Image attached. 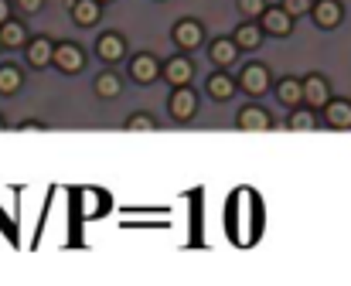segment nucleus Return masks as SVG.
<instances>
[{"mask_svg": "<svg viewBox=\"0 0 351 286\" xmlns=\"http://www.w3.org/2000/svg\"><path fill=\"white\" fill-rule=\"evenodd\" d=\"M160 75H164V65H160L154 55L143 51V55H133V58H130V79H133V82L150 86V82H157Z\"/></svg>", "mask_w": 351, "mask_h": 286, "instance_id": "1", "label": "nucleus"}, {"mask_svg": "<svg viewBox=\"0 0 351 286\" xmlns=\"http://www.w3.org/2000/svg\"><path fill=\"white\" fill-rule=\"evenodd\" d=\"M167 109L174 120H191L198 113V92L188 86H178V92H171V99H167Z\"/></svg>", "mask_w": 351, "mask_h": 286, "instance_id": "2", "label": "nucleus"}, {"mask_svg": "<svg viewBox=\"0 0 351 286\" xmlns=\"http://www.w3.org/2000/svg\"><path fill=\"white\" fill-rule=\"evenodd\" d=\"M263 21V31L266 34H276V38H287L293 31V14H287V7H266V14L259 17Z\"/></svg>", "mask_w": 351, "mask_h": 286, "instance_id": "3", "label": "nucleus"}, {"mask_svg": "<svg viewBox=\"0 0 351 286\" xmlns=\"http://www.w3.org/2000/svg\"><path fill=\"white\" fill-rule=\"evenodd\" d=\"M239 86H242V92H249V96H263L266 89H269V72H266V65H245L242 68V75H239Z\"/></svg>", "mask_w": 351, "mask_h": 286, "instance_id": "4", "label": "nucleus"}, {"mask_svg": "<svg viewBox=\"0 0 351 286\" xmlns=\"http://www.w3.org/2000/svg\"><path fill=\"white\" fill-rule=\"evenodd\" d=\"M304 103L311 109H324L331 103V89H328V79L324 75H307L304 79Z\"/></svg>", "mask_w": 351, "mask_h": 286, "instance_id": "5", "label": "nucleus"}, {"mask_svg": "<svg viewBox=\"0 0 351 286\" xmlns=\"http://www.w3.org/2000/svg\"><path fill=\"white\" fill-rule=\"evenodd\" d=\"M311 17L317 21V27H338L345 17V7H341V0H314Z\"/></svg>", "mask_w": 351, "mask_h": 286, "instance_id": "6", "label": "nucleus"}, {"mask_svg": "<svg viewBox=\"0 0 351 286\" xmlns=\"http://www.w3.org/2000/svg\"><path fill=\"white\" fill-rule=\"evenodd\" d=\"M82 51L75 48V44H69V41H62V44H55V68H62L65 75H75V72H82Z\"/></svg>", "mask_w": 351, "mask_h": 286, "instance_id": "7", "label": "nucleus"}, {"mask_svg": "<svg viewBox=\"0 0 351 286\" xmlns=\"http://www.w3.org/2000/svg\"><path fill=\"white\" fill-rule=\"evenodd\" d=\"M96 55L103 58V62H119L123 55H126V41H123V34L117 31H106V34H99V41H96Z\"/></svg>", "mask_w": 351, "mask_h": 286, "instance_id": "8", "label": "nucleus"}, {"mask_svg": "<svg viewBox=\"0 0 351 286\" xmlns=\"http://www.w3.org/2000/svg\"><path fill=\"white\" fill-rule=\"evenodd\" d=\"M174 41H178V48L195 51V48L205 41V27H202L198 21H181V24L174 27Z\"/></svg>", "mask_w": 351, "mask_h": 286, "instance_id": "9", "label": "nucleus"}, {"mask_svg": "<svg viewBox=\"0 0 351 286\" xmlns=\"http://www.w3.org/2000/svg\"><path fill=\"white\" fill-rule=\"evenodd\" d=\"M103 17V0H72V21L79 27H93Z\"/></svg>", "mask_w": 351, "mask_h": 286, "instance_id": "10", "label": "nucleus"}, {"mask_svg": "<svg viewBox=\"0 0 351 286\" xmlns=\"http://www.w3.org/2000/svg\"><path fill=\"white\" fill-rule=\"evenodd\" d=\"M191 75H195V65H191L188 58H171V62H164V79H167L174 89H178V86H188Z\"/></svg>", "mask_w": 351, "mask_h": 286, "instance_id": "11", "label": "nucleus"}, {"mask_svg": "<svg viewBox=\"0 0 351 286\" xmlns=\"http://www.w3.org/2000/svg\"><path fill=\"white\" fill-rule=\"evenodd\" d=\"M324 120L331 130H351V103H341V99H331L324 106Z\"/></svg>", "mask_w": 351, "mask_h": 286, "instance_id": "12", "label": "nucleus"}, {"mask_svg": "<svg viewBox=\"0 0 351 286\" xmlns=\"http://www.w3.org/2000/svg\"><path fill=\"white\" fill-rule=\"evenodd\" d=\"M51 62H55V44H51L48 38H34V41L27 44V65L45 68V65H51Z\"/></svg>", "mask_w": 351, "mask_h": 286, "instance_id": "13", "label": "nucleus"}, {"mask_svg": "<svg viewBox=\"0 0 351 286\" xmlns=\"http://www.w3.org/2000/svg\"><path fill=\"white\" fill-rule=\"evenodd\" d=\"M276 99H280L283 106L297 109V106L304 103V79H280V86H276Z\"/></svg>", "mask_w": 351, "mask_h": 286, "instance_id": "14", "label": "nucleus"}, {"mask_svg": "<svg viewBox=\"0 0 351 286\" xmlns=\"http://www.w3.org/2000/svg\"><path fill=\"white\" fill-rule=\"evenodd\" d=\"M263 24H256V21H245V24H239L232 31V38H235V44L239 48H259L263 44Z\"/></svg>", "mask_w": 351, "mask_h": 286, "instance_id": "15", "label": "nucleus"}, {"mask_svg": "<svg viewBox=\"0 0 351 286\" xmlns=\"http://www.w3.org/2000/svg\"><path fill=\"white\" fill-rule=\"evenodd\" d=\"M273 123H269V116L263 113V109H256V106H245L242 113H239V130H256V133H263V130H269Z\"/></svg>", "mask_w": 351, "mask_h": 286, "instance_id": "16", "label": "nucleus"}, {"mask_svg": "<svg viewBox=\"0 0 351 286\" xmlns=\"http://www.w3.org/2000/svg\"><path fill=\"white\" fill-rule=\"evenodd\" d=\"M205 89H208V96H212V99H219V103H229V99L235 96V82L226 75V72H215V75L208 79V86H205Z\"/></svg>", "mask_w": 351, "mask_h": 286, "instance_id": "17", "label": "nucleus"}, {"mask_svg": "<svg viewBox=\"0 0 351 286\" xmlns=\"http://www.w3.org/2000/svg\"><path fill=\"white\" fill-rule=\"evenodd\" d=\"M235 55H239L235 38H219V41L212 44V62H215V65H232Z\"/></svg>", "mask_w": 351, "mask_h": 286, "instance_id": "18", "label": "nucleus"}, {"mask_svg": "<svg viewBox=\"0 0 351 286\" xmlns=\"http://www.w3.org/2000/svg\"><path fill=\"white\" fill-rule=\"evenodd\" d=\"M0 38H3V44H7V48H21L27 34H24V24L10 17V21H3V24H0Z\"/></svg>", "mask_w": 351, "mask_h": 286, "instance_id": "19", "label": "nucleus"}, {"mask_svg": "<svg viewBox=\"0 0 351 286\" xmlns=\"http://www.w3.org/2000/svg\"><path fill=\"white\" fill-rule=\"evenodd\" d=\"M21 72L14 65H0V96H17L21 92Z\"/></svg>", "mask_w": 351, "mask_h": 286, "instance_id": "20", "label": "nucleus"}, {"mask_svg": "<svg viewBox=\"0 0 351 286\" xmlns=\"http://www.w3.org/2000/svg\"><path fill=\"white\" fill-rule=\"evenodd\" d=\"M96 92H99V99H117L119 92H123V82H119L117 72H103L96 79Z\"/></svg>", "mask_w": 351, "mask_h": 286, "instance_id": "21", "label": "nucleus"}, {"mask_svg": "<svg viewBox=\"0 0 351 286\" xmlns=\"http://www.w3.org/2000/svg\"><path fill=\"white\" fill-rule=\"evenodd\" d=\"M287 127H290V130H314V113H311V106H307V109H300V106H297Z\"/></svg>", "mask_w": 351, "mask_h": 286, "instance_id": "22", "label": "nucleus"}, {"mask_svg": "<svg viewBox=\"0 0 351 286\" xmlns=\"http://www.w3.org/2000/svg\"><path fill=\"white\" fill-rule=\"evenodd\" d=\"M235 3H239V14L249 17V21H256V17L266 14V0H235Z\"/></svg>", "mask_w": 351, "mask_h": 286, "instance_id": "23", "label": "nucleus"}, {"mask_svg": "<svg viewBox=\"0 0 351 286\" xmlns=\"http://www.w3.org/2000/svg\"><path fill=\"white\" fill-rule=\"evenodd\" d=\"M154 127H157V123H154V120H150L147 113H136V116H130V120H126V130H130V133H140V130H154Z\"/></svg>", "mask_w": 351, "mask_h": 286, "instance_id": "24", "label": "nucleus"}, {"mask_svg": "<svg viewBox=\"0 0 351 286\" xmlns=\"http://www.w3.org/2000/svg\"><path fill=\"white\" fill-rule=\"evenodd\" d=\"M283 7H287V14L300 17V14H311L314 10V0H283Z\"/></svg>", "mask_w": 351, "mask_h": 286, "instance_id": "25", "label": "nucleus"}, {"mask_svg": "<svg viewBox=\"0 0 351 286\" xmlns=\"http://www.w3.org/2000/svg\"><path fill=\"white\" fill-rule=\"evenodd\" d=\"M17 7H21L24 14H31V17H34V14L45 7V0H17Z\"/></svg>", "mask_w": 351, "mask_h": 286, "instance_id": "26", "label": "nucleus"}, {"mask_svg": "<svg viewBox=\"0 0 351 286\" xmlns=\"http://www.w3.org/2000/svg\"><path fill=\"white\" fill-rule=\"evenodd\" d=\"M3 21H10V3H7V0H0V24H3Z\"/></svg>", "mask_w": 351, "mask_h": 286, "instance_id": "27", "label": "nucleus"}, {"mask_svg": "<svg viewBox=\"0 0 351 286\" xmlns=\"http://www.w3.org/2000/svg\"><path fill=\"white\" fill-rule=\"evenodd\" d=\"M0 48H3V38H0Z\"/></svg>", "mask_w": 351, "mask_h": 286, "instance_id": "28", "label": "nucleus"}, {"mask_svg": "<svg viewBox=\"0 0 351 286\" xmlns=\"http://www.w3.org/2000/svg\"><path fill=\"white\" fill-rule=\"evenodd\" d=\"M0 130H3V123H0Z\"/></svg>", "mask_w": 351, "mask_h": 286, "instance_id": "29", "label": "nucleus"}, {"mask_svg": "<svg viewBox=\"0 0 351 286\" xmlns=\"http://www.w3.org/2000/svg\"><path fill=\"white\" fill-rule=\"evenodd\" d=\"M69 3H72V0H69Z\"/></svg>", "mask_w": 351, "mask_h": 286, "instance_id": "30", "label": "nucleus"}, {"mask_svg": "<svg viewBox=\"0 0 351 286\" xmlns=\"http://www.w3.org/2000/svg\"><path fill=\"white\" fill-rule=\"evenodd\" d=\"M103 3H106V0H103Z\"/></svg>", "mask_w": 351, "mask_h": 286, "instance_id": "31", "label": "nucleus"}]
</instances>
